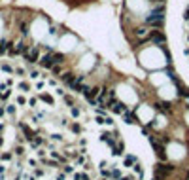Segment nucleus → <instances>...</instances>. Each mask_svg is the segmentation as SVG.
<instances>
[{
    "label": "nucleus",
    "mask_w": 189,
    "mask_h": 180,
    "mask_svg": "<svg viewBox=\"0 0 189 180\" xmlns=\"http://www.w3.org/2000/svg\"><path fill=\"white\" fill-rule=\"evenodd\" d=\"M163 15H165V8H163V2H159L150 13L146 15V23L150 25V27H161L163 19H165Z\"/></svg>",
    "instance_id": "1"
},
{
    "label": "nucleus",
    "mask_w": 189,
    "mask_h": 180,
    "mask_svg": "<svg viewBox=\"0 0 189 180\" xmlns=\"http://www.w3.org/2000/svg\"><path fill=\"white\" fill-rule=\"evenodd\" d=\"M119 180H132V178H131V176H127V178H119Z\"/></svg>",
    "instance_id": "6"
},
{
    "label": "nucleus",
    "mask_w": 189,
    "mask_h": 180,
    "mask_svg": "<svg viewBox=\"0 0 189 180\" xmlns=\"http://www.w3.org/2000/svg\"><path fill=\"white\" fill-rule=\"evenodd\" d=\"M25 57H27L28 61H38L40 59V53L36 48H27L25 49Z\"/></svg>",
    "instance_id": "4"
},
{
    "label": "nucleus",
    "mask_w": 189,
    "mask_h": 180,
    "mask_svg": "<svg viewBox=\"0 0 189 180\" xmlns=\"http://www.w3.org/2000/svg\"><path fill=\"white\" fill-rule=\"evenodd\" d=\"M147 38H150V42L155 44V46H165V34H163L161 30H151Z\"/></svg>",
    "instance_id": "3"
},
{
    "label": "nucleus",
    "mask_w": 189,
    "mask_h": 180,
    "mask_svg": "<svg viewBox=\"0 0 189 180\" xmlns=\"http://www.w3.org/2000/svg\"><path fill=\"white\" fill-rule=\"evenodd\" d=\"M134 163H136V157L134 156H125V167L134 165Z\"/></svg>",
    "instance_id": "5"
},
{
    "label": "nucleus",
    "mask_w": 189,
    "mask_h": 180,
    "mask_svg": "<svg viewBox=\"0 0 189 180\" xmlns=\"http://www.w3.org/2000/svg\"><path fill=\"white\" fill-rule=\"evenodd\" d=\"M174 171V165L172 163H157L155 169H153V180H166V176Z\"/></svg>",
    "instance_id": "2"
}]
</instances>
